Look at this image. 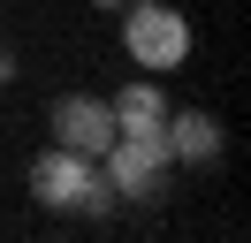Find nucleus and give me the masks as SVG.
<instances>
[{"label": "nucleus", "instance_id": "1", "mask_svg": "<svg viewBox=\"0 0 251 243\" xmlns=\"http://www.w3.org/2000/svg\"><path fill=\"white\" fill-rule=\"evenodd\" d=\"M23 182H31V197L46 213H92V220H99V213L122 205V197L107 190V175H99V160H92V152H69V145H46Z\"/></svg>", "mask_w": 251, "mask_h": 243}, {"label": "nucleus", "instance_id": "2", "mask_svg": "<svg viewBox=\"0 0 251 243\" xmlns=\"http://www.w3.org/2000/svg\"><path fill=\"white\" fill-rule=\"evenodd\" d=\"M168 167H175V152H168L160 129H114V145L99 152L107 190L129 197V205H160V197H168Z\"/></svg>", "mask_w": 251, "mask_h": 243}, {"label": "nucleus", "instance_id": "7", "mask_svg": "<svg viewBox=\"0 0 251 243\" xmlns=\"http://www.w3.org/2000/svg\"><path fill=\"white\" fill-rule=\"evenodd\" d=\"M8 76H16V61H8V53H0V84H8Z\"/></svg>", "mask_w": 251, "mask_h": 243}, {"label": "nucleus", "instance_id": "3", "mask_svg": "<svg viewBox=\"0 0 251 243\" xmlns=\"http://www.w3.org/2000/svg\"><path fill=\"white\" fill-rule=\"evenodd\" d=\"M122 53L137 61V69H183V53H190V23L175 8H160V0H129L122 8Z\"/></svg>", "mask_w": 251, "mask_h": 243}, {"label": "nucleus", "instance_id": "5", "mask_svg": "<svg viewBox=\"0 0 251 243\" xmlns=\"http://www.w3.org/2000/svg\"><path fill=\"white\" fill-rule=\"evenodd\" d=\"M160 137H168V152H175V160H190V167L221 160V114H205V106H190V114H175V106H168Z\"/></svg>", "mask_w": 251, "mask_h": 243}, {"label": "nucleus", "instance_id": "8", "mask_svg": "<svg viewBox=\"0 0 251 243\" xmlns=\"http://www.w3.org/2000/svg\"><path fill=\"white\" fill-rule=\"evenodd\" d=\"M92 8H129V0H92Z\"/></svg>", "mask_w": 251, "mask_h": 243}, {"label": "nucleus", "instance_id": "4", "mask_svg": "<svg viewBox=\"0 0 251 243\" xmlns=\"http://www.w3.org/2000/svg\"><path fill=\"white\" fill-rule=\"evenodd\" d=\"M46 129H53V145H69V152H107L114 145V106L99 99V91H61L53 99V114H46Z\"/></svg>", "mask_w": 251, "mask_h": 243}, {"label": "nucleus", "instance_id": "6", "mask_svg": "<svg viewBox=\"0 0 251 243\" xmlns=\"http://www.w3.org/2000/svg\"><path fill=\"white\" fill-rule=\"evenodd\" d=\"M114 129H160V122H168V91L152 84V76H137V84H122L114 91Z\"/></svg>", "mask_w": 251, "mask_h": 243}]
</instances>
